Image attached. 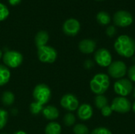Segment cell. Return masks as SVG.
Returning <instances> with one entry per match:
<instances>
[{
    "label": "cell",
    "mask_w": 135,
    "mask_h": 134,
    "mask_svg": "<svg viewBox=\"0 0 135 134\" xmlns=\"http://www.w3.org/2000/svg\"><path fill=\"white\" fill-rule=\"evenodd\" d=\"M114 91L119 96L126 97L133 91L132 82L126 78L119 79L114 84Z\"/></svg>",
    "instance_id": "52a82bcc"
},
{
    "label": "cell",
    "mask_w": 135,
    "mask_h": 134,
    "mask_svg": "<svg viewBox=\"0 0 135 134\" xmlns=\"http://www.w3.org/2000/svg\"><path fill=\"white\" fill-rule=\"evenodd\" d=\"M43 110H44L43 105H41L36 102H33L30 104V112L34 115L40 114V112L43 111Z\"/></svg>",
    "instance_id": "603a6c76"
},
{
    "label": "cell",
    "mask_w": 135,
    "mask_h": 134,
    "mask_svg": "<svg viewBox=\"0 0 135 134\" xmlns=\"http://www.w3.org/2000/svg\"><path fill=\"white\" fill-rule=\"evenodd\" d=\"M81 28V24L79 21L74 18H70L66 20L63 25H62V30L64 33L70 36H76Z\"/></svg>",
    "instance_id": "7c38bea8"
},
{
    "label": "cell",
    "mask_w": 135,
    "mask_h": 134,
    "mask_svg": "<svg viewBox=\"0 0 135 134\" xmlns=\"http://www.w3.org/2000/svg\"><path fill=\"white\" fill-rule=\"evenodd\" d=\"M38 58L40 62L45 63H53L57 58V51L50 46H43L37 50Z\"/></svg>",
    "instance_id": "277c9868"
},
{
    "label": "cell",
    "mask_w": 135,
    "mask_h": 134,
    "mask_svg": "<svg viewBox=\"0 0 135 134\" xmlns=\"http://www.w3.org/2000/svg\"><path fill=\"white\" fill-rule=\"evenodd\" d=\"M97 1H103V0H97Z\"/></svg>",
    "instance_id": "8d00e7d4"
},
{
    "label": "cell",
    "mask_w": 135,
    "mask_h": 134,
    "mask_svg": "<svg viewBox=\"0 0 135 134\" xmlns=\"http://www.w3.org/2000/svg\"><path fill=\"white\" fill-rule=\"evenodd\" d=\"M127 75L129 77V80L132 82H135V64L131 66L127 70Z\"/></svg>",
    "instance_id": "83f0119b"
},
{
    "label": "cell",
    "mask_w": 135,
    "mask_h": 134,
    "mask_svg": "<svg viewBox=\"0 0 135 134\" xmlns=\"http://www.w3.org/2000/svg\"><path fill=\"white\" fill-rule=\"evenodd\" d=\"M61 106L69 111H76L79 106V101L78 98L73 94H66L64 95L60 101Z\"/></svg>",
    "instance_id": "8fae6325"
},
{
    "label": "cell",
    "mask_w": 135,
    "mask_h": 134,
    "mask_svg": "<svg viewBox=\"0 0 135 134\" xmlns=\"http://www.w3.org/2000/svg\"><path fill=\"white\" fill-rule=\"evenodd\" d=\"M2 101L5 106H10L14 102V95L11 92H5L2 94Z\"/></svg>",
    "instance_id": "44dd1931"
},
{
    "label": "cell",
    "mask_w": 135,
    "mask_h": 134,
    "mask_svg": "<svg viewBox=\"0 0 135 134\" xmlns=\"http://www.w3.org/2000/svg\"><path fill=\"white\" fill-rule=\"evenodd\" d=\"M133 90H134V98H135V87H134V88Z\"/></svg>",
    "instance_id": "d590c367"
},
{
    "label": "cell",
    "mask_w": 135,
    "mask_h": 134,
    "mask_svg": "<svg viewBox=\"0 0 135 134\" xmlns=\"http://www.w3.org/2000/svg\"><path fill=\"white\" fill-rule=\"evenodd\" d=\"M2 51H1V50H0V58H2Z\"/></svg>",
    "instance_id": "e575fe53"
},
{
    "label": "cell",
    "mask_w": 135,
    "mask_h": 134,
    "mask_svg": "<svg viewBox=\"0 0 135 134\" xmlns=\"http://www.w3.org/2000/svg\"><path fill=\"white\" fill-rule=\"evenodd\" d=\"M21 0H8L9 3L12 6H17L21 2Z\"/></svg>",
    "instance_id": "1f68e13d"
},
{
    "label": "cell",
    "mask_w": 135,
    "mask_h": 134,
    "mask_svg": "<svg viewBox=\"0 0 135 134\" xmlns=\"http://www.w3.org/2000/svg\"><path fill=\"white\" fill-rule=\"evenodd\" d=\"M9 14V9L6 5L0 2V21L6 20Z\"/></svg>",
    "instance_id": "d4e9b609"
},
{
    "label": "cell",
    "mask_w": 135,
    "mask_h": 134,
    "mask_svg": "<svg viewBox=\"0 0 135 134\" xmlns=\"http://www.w3.org/2000/svg\"><path fill=\"white\" fill-rule=\"evenodd\" d=\"M10 78V72L9 69L2 65H0V86L6 85Z\"/></svg>",
    "instance_id": "e0dca14e"
},
{
    "label": "cell",
    "mask_w": 135,
    "mask_h": 134,
    "mask_svg": "<svg viewBox=\"0 0 135 134\" xmlns=\"http://www.w3.org/2000/svg\"><path fill=\"white\" fill-rule=\"evenodd\" d=\"M94 103L98 109L101 110L103 107L108 105V100L107 97L104 96V95H97L94 100Z\"/></svg>",
    "instance_id": "ffe728a7"
},
{
    "label": "cell",
    "mask_w": 135,
    "mask_h": 134,
    "mask_svg": "<svg viewBox=\"0 0 135 134\" xmlns=\"http://www.w3.org/2000/svg\"><path fill=\"white\" fill-rule=\"evenodd\" d=\"M108 72L110 77L115 79L123 78L127 73V67L123 61H115L108 66Z\"/></svg>",
    "instance_id": "5b68a950"
},
{
    "label": "cell",
    "mask_w": 135,
    "mask_h": 134,
    "mask_svg": "<svg viewBox=\"0 0 135 134\" xmlns=\"http://www.w3.org/2000/svg\"><path fill=\"white\" fill-rule=\"evenodd\" d=\"M97 20L98 23H100L102 25H107L111 21V17L110 15L104 11H100L97 15Z\"/></svg>",
    "instance_id": "d6986e66"
},
{
    "label": "cell",
    "mask_w": 135,
    "mask_h": 134,
    "mask_svg": "<svg viewBox=\"0 0 135 134\" xmlns=\"http://www.w3.org/2000/svg\"><path fill=\"white\" fill-rule=\"evenodd\" d=\"M74 134H89V131L88 127L84 124H78L74 127L73 130Z\"/></svg>",
    "instance_id": "7402d4cb"
},
{
    "label": "cell",
    "mask_w": 135,
    "mask_h": 134,
    "mask_svg": "<svg viewBox=\"0 0 135 134\" xmlns=\"http://www.w3.org/2000/svg\"><path fill=\"white\" fill-rule=\"evenodd\" d=\"M93 110L88 103H84L78 108V116L82 121L89 120L93 117Z\"/></svg>",
    "instance_id": "4fadbf2b"
},
{
    "label": "cell",
    "mask_w": 135,
    "mask_h": 134,
    "mask_svg": "<svg viewBox=\"0 0 135 134\" xmlns=\"http://www.w3.org/2000/svg\"><path fill=\"white\" fill-rule=\"evenodd\" d=\"M114 47L120 56L131 58L135 53V40L127 35H121L116 39Z\"/></svg>",
    "instance_id": "6da1fadb"
},
{
    "label": "cell",
    "mask_w": 135,
    "mask_h": 134,
    "mask_svg": "<svg viewBox=\"0 0 135 134\" xmlns=\"http://www.w3.org/2000/svg\"><path fill=\"white\" fill-rule=\"evenodd\" d=\"M61 131H62L61 126L55 122H51L48 123L45 128L46 134H60Z\"/></svg>",
    "instance_id": "ac0fdd59"
},
{
    "label": "cell",
    "mask_w": 135,
    "mask_h": 134,
    "mask_svg": "<svg viewBox=\"0 0 135 134\" xmlns=\"http://www.w3.org/2000/svg\"><path fill=\"white\" fill-rule=\"evenodd\" d=\"M2 134H5V133H2Z\"/></svg>",
    "instance_id": "74e56055"
},
{
    "label": "cell",
    "mask_w": 135,
    "mask_h": 134,
    "mask_svg": "<svg viewBox=\"0 0 135 134\" xmlns=\"http://www.w3.org/2000/svg\"><path fill=\"white\" fill-rule=\"evenodd\" d=\"M131 109L133 110V111L134 112V114H135V102H134V103H133V105L131 106Z\"/></svg>",
    "instance_id": "836d02e7"
},
{
    "label": "cell",
    "mask_w": 135,
    "mask_h": 134,
    "mask_svg": "<svg viewBox=\"0 0 135 134\" xmlns=\"http://www.w3.org/2000/svg\"><path fill=\"white\" fill-rule=\"evenodd\" d=\"M113 21L117 26L127 27L133 23V17L131 13L126 10H119L114 14Z\"/></svg>",
    "instance_id": "30bf717a"
},
{
    "label": "cell",
    "mask_w": 135,
    "mask_h": 134,
    "mask_svg": "<svg viewBox=\"0 0 135 134\" xmlns=\"http://www.w3.org/2000/svg\"><path fill=\"white\" fill-rule=\"evenodd\" d=\"M116 32H117V29L114 25H110L106 29V34L109 37H113L116 34Z\"/></svg>",
    "instance_id": "f546056e"
},
{
    "label": "cell",
    "mask_w": 135,
    "mask_h": 134,
    "mask_svg": "<svg viewBox=\"0 0 135 134\" xmlns=\"http://www.w3.org/2000/svg\"><path fill=\"white\" fill-rule=\"evenodd\" d=\"M91 91L97 95H103L110 86V79L109 77L103 73H97L91 79L90 83Z\"/></svg>",
    "instance_id": "7a4b0ae2"
},
{
    "label": "cell",
    "mask_w": 135,
    "mask_h": 134,
    "mask_svg": "<svg viewBox=\"0 0 135 134\" xmlns=\"http://www.w3.org/2000/svg\"><path fill=\"white\" fill-rule=\"evenodd\" d=\"M91 134H112V131L106 127H97L94 129Z\"/></svg>",
    "instance_id": "4316f807"
},
{
    "label": "cell",
    "mask_w": 135,
    "mask_h": 134,
    "mask_svg": "<svg viewBox=\"0 0 135 134\" xmlns=\"http://www.w3.org/2000/svg\"><path fill=\"white\" fill-rule=\"evenodd\" d=\"M7 118H8V114L6 111L0 108V130H2L6 125Z\"/></svg>",
    "instance_id": "484cf974"
},
{
    "label": "cell",
    "mask_w": 135,
    "mask_h": 134,
    "mask_svg": "<svg viewBox=\"0 0 135 134\" xmlns=\"http://www.w3.org/2000/svg\"><path fill=\"white\" fill-rule=\"evenodd\" d=\"M49 39V35L45 31H40L35 37V43L37 48L45 46Z\"/></svg>",
    "instance_id": "9a60e30c"
},
{
    "label": "cell",
    "mask_w": 135,
    "mask_h": 134,
    "mask_svg": "<svg viewBox=\"0 0 135 134\" xmlns=\"http://www.w3.org/2000/svg\"><path fill=\"white\" fill-rule=\"evenodd\" d=\"M4 63L11 68H17L21 65L23 62L22 54L16 51H7L3 54Z\"/></svg>",
    "instance_id": "8992f818"
},
{
    "label": "cell",
    "mask_w": 135,
    "mask_h": 134,
    "mask_svg": "<svg viewBox=\"0 0 135 134\" xmlns=\"http://www.w3.org/2000/svg\"><path fill=\"white\" fill-rule=\"evenodd\" d=\"M96 42L90 39H85L79 43V50L84 54H91L96 49Z\"/></svg>",
    "instance_id": "5bb4252c"
},
{
    "label": "cell",
    "mask_w": 135,
    "mask_h": 134,
    "mask_svg": "<svg viewBox=\"0 0 135 134\" xmlns=\"http://www.w3.org/2000/svg\"><path fill=\"white\" fill-rule=\"evenodd\" d=\"M75 121H76V118H75V116L71 114V113H68L66 114L64 118H63V122L65 123L66 126H73L74 123H75Z\"/></svg>",
    "instance_id": "cb8c5ba5"
},
{
    "label": "cell",
    "mask_w": 135,
    "mask_h": 134,
    "mask_svg": "<svg viewBox=\"0 0 135 134\" xmlns=\"http://www.w3.org/2000/svg\"><path fill=\"white\" fill-rule=\"evenodd\" d=\"M93 66H94V62H93V61H92L90 59H88L84 62V67L87 70H90Z\"/></svg>",
    "instance_id": "4dcf8cb0"
},
{
    "label": "cell",
    "mask_w": 135,
    "mask_h": 134,
    "mask_svg": "<svg viewBox=\"0 0 135 134\" xmlns=\"http://www.w3.org/2000/svg\"><path fill=\"white\" fill-rule=\"evenodd\" d=\"M131 103L127 98L118 96L112 100L111 107L113 111L120 114H126L131 110Z\"/></svg>",
    "instance_id": "ba28073f"
},
{
    "label": "cell",
    "mask_w": 135,
    "mask_h": 134,
    "mask_svg": "<svg viewBox=\"0 0 135 134\" xmlns=\"http://www.w3.org/2000/svg\"><path fill=\"white\" fill-rule=\"evenodd\" d=\"M13 134H27L25 132H24V131H17V132H16V133H14Z\"/></svg>",
    "instance_id": "d6a6232c"
},
{
    "label": "cell",
    "mask_w": 135,
    "mask_h": 134,
    "mask_svg": "<svg viewBox=\"0 0 135 134\" xmlns=\"http://www.w3.org/2000/svg\"><path fill=\"white\" fill-rule=\"evenodd\" d=\"M112 112H113V111H112L111 106H108V105L105 106L104 107H103L101 109V114H102V115L104 117H109V116H111L112 115Z\"/></svg>",
    "instance_id": "f1b7e54d"
},
{
    "label": "cell",
    "mask_w": 135,
    "mask_h": 134,
    "mask_svg": "<svg viewBox=\"0 0 135 134\" xmlns=\"http://www.w3.org/2000/svg\"><path fill=\"white\" fill-rule=\"evenodd\" d=\"M42 112H43L44 116L48 120H55L59 115V110L54 106H47V107H46L45 108H44Z\"/></svg>",
    "instance_id": "2e32d148"
},
{
    "label": "cell",
    "mask_w": 135,
    "mask_h": 134,
    "mask_svg": "<svg viewBox=\"0 0 135 134\" xmlns=\"http://www.w3.org/2000/svg\"><path fill=\"white\" fill-rule=\"evenodd\" d=\"M51 97V92L47 85L44 84H40L35 87L33 90V98L35 100V102L44 106L50 101Z\"/></svg>",
    "instance_id": "3957f363"
},
{
    "label": "cell",
    "mask_w": 135,
    "mask_h": 134,
    "mask_svg": "<svg viewBox=\"0 0 135 134\" xmlns=\"http://www.w3.org/2000/svg\"><path fill=\"white\" fill-rule=\"evenodd\" d=\"M96 62L102 67H108L112 62V57L110 51L106 48L97 50L94 54Z\"/></svg>",
    "instance_id": "9c48e42d"
}]
</instances>
